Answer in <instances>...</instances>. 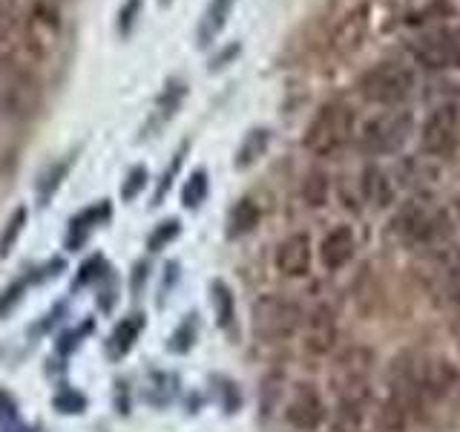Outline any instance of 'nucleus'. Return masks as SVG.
<instances>
[{"mask_svg": "<svg viewBox=\"0 0 460 432\" xmlns=\"http://www.w3.org/2000/svg\"><path fill=\"white\" fill-rule=\"evenodd\" d=\"M288 424L299 432H316L325 424V403L311 383H299L285 407Z\"/></svg>", "mask_w": 460, "mask_h": 432, "instance_id": "39448f33", "label": "nucleus"}, {"mask_svg": "<svg viewBox=\"0 0 460 432\" xmlns=\"http://www.w3.org/2000/svg\"><path fill=\"white\" fill-rule=\"evenodd\" d=\"M208 196V173L205 170H196L190 179H187L184 191H181V202L187 208H199L201 202Z\"/></svg>", "mask_w": 460, "mask_h": 432, "instance_id": "a211bd4d", "label": "nucleus"}, {"mask_svg": "<svg viewBox=\"0 0 460 432\" xmlns=\"http://www.w3.org/2000/svg\"><path fill=\"white\" fill-rule=\"evenodd\" d=\"M230 237H244L248 230H253L259 225V208H256V202L251 199H242L239 205L230 211Z\"/></svg>", "mask_w": 460, "mask_h": 432, "instance_id": "dca6fc26", "label": "nucleus"}, {"mask_svg": "<svg viewBox=\"0 0 460 432\" xmlns=\"http://www.w3.org/2000/svg\"><path fill=\"white\" fill-rule=\"evenodd\" d=\"M213 306H216V317H219V326H230L234 323V294L225 283H213Z\"/></svg>", "mask_w": 460, "mask_h": 432, "instance_id": "6ab92c4d", "label": "nucleus"}, {"mask_svg": "<svg viewBox=\"0 0 460 432\" xmlns=\"http://www.w3.org/2000/svg\"><path fill=\"white\" fill-rule=\"evenodd\" d=\"M411 421V410H406L394 398H388L377 410V429L380 432H406Z\"/></svg>", "mask_w": 460, "mask_h": 432, "instance_id": "4468645a", "label": "nucleus"}, {"mask_svg": "<svg viewBox=\"0 0 460 432\" xmlns=\"http://www.w3.org/2000/svg\"><path fill=\"white\" fill-rule=\"evenodd\" d=\"M234 4L236 0H210L205 14H201V21H199V47H208V43L216 40V35L222 32L227 18H230V12H234Z\"/></svg>", "mask_w": 460, "mask_h": 432, "instance_id": "9b49d317", "label": "nucleus"}, {"mask_svg": "<svg viewBox=\"0 0 460 432\" xmlns=\"http://www.w3.org/2000/svg\"><path fill=\"white\" fill-rule=\"evenodd\" d=\"M359 184H363V196H366V202H371V205H377V208H383V205H388V202L394 199V187H392V182H388V176L380 170V167H366V173H363V179H359Z\"/></svg>", "mask_w": 460, "mask_h": 432, "instance_id": "ddd939ff", "label": "nucleus"}, {"mask_svg": "<svg viewBox=\"0 0 460 432\" xmlns=\"http://www.w3.org/2000/svg\"><path fill=\"white\" fill-rule=\"evenodd\" d=\"M299 326V306L285 297L268 294L259 297L253 306V328L262 338H288L294 335Z\"/></svg>", "mask_w": 460, "mask_h": 432, "instance_id": "20e7f679", "label": "nucleus"}, {"mask_svg": "<svg viewBox=\"0 0 460 432\" xmlns=\"http://www.w3.org/2000/svg\"><path fill=\"white\" fill-rule=\"evenodd\" d=\"M354 251H357L354 230L349 225H340L334 230H328L325 239L320 242V263L325 271H340L342 266L351 263Z\"/></svg>", "mask_w": 460, "mask_h": 432, "instance_id": "9d476101", "label": "nucleus"}, {"mask_svg": "<svg viewBox=\"0 0 460 432\" xmlns=\"http://www.w3.org/2000/svg\"><path fill=\"white\" fill-rule=\"evenodd\" d=\"M455 338H457V346H460V314L455 317Z\"/></svg>", "mask_w": 460, "mask_h": 432, "instance_id": "b1692460", "label": "nucleus"}, {"mask_svg": "<svg viewBox=\"0 0 460 432\" xmlns=\"http://www.w3.org/2000/svg\"><path fill=\"white\" fill-rule=\"evenodd\" d=\"M337 346V314L328 302H320L305 323V349L311 355H331Z\"/></svg>", "mask_w": 460, "mask_h": 432, "instance_id": "1a4fd4ad", "label": "nucleus"}, {"mask_svg": "<svg viewBox=\"0 0 460 432\" xmlns=\"http://www.w3.org/2000/svg\"><path fill=\"white\" fill-rule=\"evenodd\" d=\"M328 194H331V187L323 173H311V176L302 182V199H305L311 208H323L328 202Z\"/></svg>", "mask_w": 460, "mask_h": 432, "instance_id": "f3484780", "label": "nucleus"}, {"mask_svg": "<svg viewBox=\"0 0 460 432\" xmlns=\"http://www.w3.org/2000/svg\"><path fill=\"white\" fill-rule=\"evenodd\" d=\"M311 256H314V245H311V237L296 230V234L285 237L277 248V271L282 277H291V280H299L305 277L311 271Z\"/></svg>", "mask_w": 460, "mask_h": 432, "instance_id": "6e6552de", "label": "nucleus"}, {"mask_svg": "<svg viewBox=\"0 0 460 432\" xmlns=\"http://www.w3.org/2000/svg\"><path fill=\"white\" fill-rule=\"evenodd\" d=\"M455 136H457V110L452 104H443L423 124V150L431 156L449 153L455 148Z\"/></svg>", "mask_w": 460, "mask_h": 432, "instance_id": "0eeeda50", "label": "nucleus"}, {"mask_svg": "<svg viewBox=\"0 0 460 432\" xmlns=\"http://www.w3.org/2000/svg\"><path fill=\"white\" fill-rule=\"evenodd\" d=\"M397 228L400 234L406 237L409 242H426L431 237V230H435V220H431V213L417 208V205H409L397 216Z\"/></svg>", "mask_w": 460, "mask_h": 432, "instance_id": "f8f14e48", "label": "nucleus"}, {"mask_svg": "<svg viewBox=\"0 0 460 432\" xmlns=\"http://www.w3.org/2000/svg\"><path fill=\"white\" fill-rule=\"evenodd\" d=\"M176 234H179V222H176V220L162 222V225H158L155 234L150 237V248H162V245H164V242H170Z\"/></svg>", "mask_w": 460, "mask_h": 432, "instance_id": "aec40b11", "label": "nucleus"}, {"mask_svg": "<svg viewBox=\"0 0 460 432\" xmlns=\"http://www.w3.org/2000/svg\"><path fill=\"white\" fill-rule=\"evenodd\" d=\"M414 55H417V61L431 69L457 67L460 64V32H452V29L431 32L423 40L414 43Z\"/></svg>", "mask_w": 460, "mask_h": 432, "instance_id": "423d86ee", "label": "nucleus"}, {"mask_svg": "<svg viewBox=\"0 0 460 432\" xmlns=\"http://www.w3.org/2000/svg\"><path fill=\"white\" fill-rule=\"evenodd\" d=\"M354 139V112L349 104L342 101H331L320 112L314 115V122L305 130V150L320 156V158H331L340 150L349 148V141Z\"/></svg>", "mask_w": 460, "mask_h": 432, "instance_id": "f257e3e1", "label": "nucleus"}, {"mask_svg": "<svg viewBox=\"0 0 460 432\" xmlns=\"http://www.w3.org/2000/svg\"><path fill=\"white\" fill-rule=\"evenodd\" d=\"M409 133H411V115L406 110H385L383 115L371 119L363 127L359 144L371 156H385V153H397L406 144Z\"/></svg>", "mask_w": 460, "mask_h": 432, "instance_id": "7ed1b4c3", "label": "nucleus"}, {"mask_svg": "<svg viewBox=\"0 0 460 432\" xmlns=\"http://www.w3.org/2000/svg\"><path fill=\"white\" fill-rule=\"evenodd\" d=\"M411 86H414V72L406 64H397V61L377 64L366 72L363 81H359L363 98L380 107H394L400 101H406Z\"/></svg>", "mask_w": 460, "mask_h": 432, "instance_id": "f03ea898", "label": "nucleus"}, {"mask_svg": "<svg viewBox=\"0 0 460 432\" xmlns=\"http://www.w3.org/2000/svg\"><path fill=\"white\" fill-rule=\"evenodd\" d=\"M144 179H147V170H144V167H136L133 173H129V182H127V187H124V196H127V199H133V196L141 191V187H144Z\"/></svg>", "mask_w": 460, "mask_h": 432, "instance_id": "412c9836", "label": "nucleus"}, {"mask_svg": "<svg viewBox=\"0 0 460 432\" xmlns=\"http://www.w3.org/2000/svg\"><path fill=\"white\" fill-rule=\"evenodd\" d=\"M23 220H26V213H23V211H18V213L12 216V222H9V237H4V242H0V245H4V251H9V245L14 242V237L21 234Z\"/></svg>", "mask_w": 460, "mask_h": 432, "instance_id": "4be33fe9", "label": "nucleus"}, {"mask_svg": "<svg viewBox=\"0 0 460 432\" xmlns=\"http://www.w3.org/2000/svg\"><path fill=\"white\" fill-rule=\"evenodd\" d=\"M138 6H141V0H129V4H127V9L121 12V29H124V32H129V26H133Z\"/></svg>", "mask_w": 460, "mask_h": 432, "instance_id": "5701e85b", "label": "nucleus"}, {"mask_svg": "<svg viewBox=\"0 0 460 432\" xmlns=\"http://www.w3.org/2000/svg\"><path fill=\"white\" fill-rule=\"evenodd\" d=\"M268 144H270V133H268V130H262V127L251 130V133L244 136L239 153H236V167H239V170H242V167H251V165L256 162V158L268 150Z\"/></svg>", "mask_w": 460, "mask_h": 432, "instance_id": "2eb2a0df", "label": "nucleus"}, {"mask_svg": "<svg viewBox=\"0 0 460 432\" xmlns=\"http://www.w3.org/2000/svg\"><path fill=\"white\" fill-rule=\"evenodd\" d=\"M457 216H460V199H457Z\"/></svg>", "mask_w": 460, "mask_h": 432, "instance_id": "393cba45", "label": "nucleus"}]
</instances>
